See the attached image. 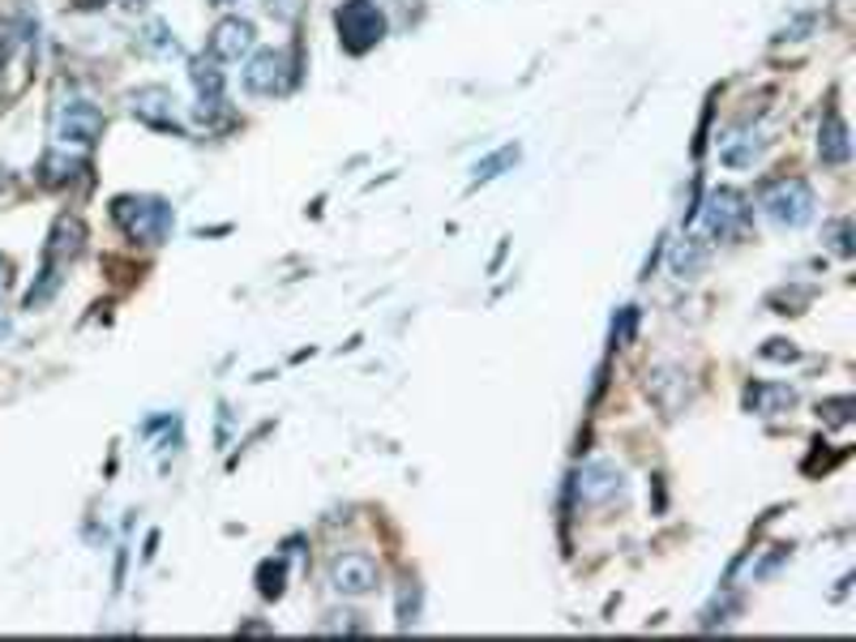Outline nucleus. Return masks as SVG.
<instances>
[{
  "label": "nucleus",
  "mask_w": 856,
  "mask_h": 642,
  "mask_svg": "<svg viewBox=\"0 0 856 642\" xmlns=\"http://www.w3.org/2000/svg\"><path fill=\"white\" fill-rule=\"evenodd\" d=\"M86 249V224L78 215H56L52 231H48V245H43V266H39V279L30 287L27 296V308H43L52 300L56 292H60V283H65V270H69V261H78Z\"/></svg>",
  "instance_id": "1"
},
{
  "label": "nucleus",
  "mask_w": 856,
  "mask_h": 642,
  "mask_svg": "<svg viewBox=\"0 0 856 642\" xmlns=\"http://www.w3.org/2000/svg\"><path fill=\"white\" fill-rule=\"evenodd\" d=\"M111 224L120 227L134 245H164L167 236H171V227H176V210H171V201L155 194H120L111 201Z\"/></svg>",
  "instance_id": "2"
},
{
  "label": "nucleus",
  "mask_w": 856,
  "mask_h": 642,
  "mask_svg": "<svg viewBox=\"0 0 856 642\" xmlns=\"http://www.w3.org/2000/svg\"><path fill=\"white\" fill-rule=\"evenodd\" d=\"M334 30L347 57H364L386 39V13L377 9V0H343L334 9Z\"/></svg>",
  "instance_id": "3"
},
{
  "label": "nucleus",
  "mask_w": 856,
  "mask_h": 642,
  "mask_svg": "<svg viewBox=\"0 0 856 642\" xmlns=\"http://www.w3.org/2000/svg\"><path fill=\"white\" fill-rule=\"evenodd\" d=\"M296 82H301V60H296V48H292V52H283V48H266V52H253L249 65H245V90H249V95H262V99L287 95Z\"/></svg>",
  "instance_id": "4"
},
{
  "label": "nucleus",
  "mask_w": 856,
  "mask_h": 642,
  "mask_svg": "<svg viewBox=\"0 0 856 642\" xmlns=\"http://www.w3.org/2000/svg\"><path fill=\"white\" fill-rule=\"evenodd\" d=\"M758 206H762V215L779 227H805L814 219V189L805 185L801 176H779L771 180L762 197H758Z\"/></svg>",
  "instance_id": "5"
},
{
  "label": "nucleus",
  "mask_w": 856,
  "mask_h": 642,
  "mask_svg": "<svg viewBox=\"0 0 856 642\" xmlns=\"http://www.w3.org/2000/svg\"><path fill=\"white\" fill-rule=\"evenodd\" d=\"M52 129L60 146H95L104 138V112L86 95H69L56 103Z\"/></svg>",
  "instance_id": "6"
},
{
  "label": "nucleus",
  "mask_w": 856,
  "mask_h": 642,
  "mask_svg": "<svg viewBox=\"0 0 856 642\" xmlns=\"http://www.w3.org/2000/svg\"><path fill=\"white\" fill-rule=\"evenodd\" d=\"M749 215H754V206L746 201V194L711 189L707 206H702V227H707L711 240H737V236H746Z\"/></svg>",
  "instance_id": "7"
},
{
  "label": "nucleus",
  "mask_w": 856,
  "mask_h": 642,
  "mask_svg": "<svg viewBox=\"0 0 856 642\" xmlns=\"http://www.w3.org/2000/svg\"><path fill=\"white\" fill-rule=\"evenodd\" d=\"M129 112L138 116L141 125L159 129V134H185L180 112H176V95L167 86H138L129 95Z\"/></svg>",
  "instance_id": "8"
},
{
  "label": "nucleus",
  "mask_w": 856,
  "mask_h": 642,
  "mask_svg": "<svg viewBox=\"0 0 856 642\" xmlns=\"http://www.w3.org/2000/svg\"><path fill=\"white\" fill-rule=\"evenodd\" d=\"M189 78H194L197 90V120L201 125H215L223 116V69L215 57H194L189 60Z\"/></svg>",
  "instance_id": "9"
},
{
  "label": "nucleus",
  "mask_w": 856,
  "mask_h": 642,
  "mask_svg": "<svg viewBox=\"0 0 856 642\" xmlns=\"http://www.w3.org/2000/svg\"><path fill=\"white\" fill-rule=\"evenodd\" d=\"M377 561L368 553H338L331 561V586L338 595H368L377 586Z\"/></svg>",
  "instance_id": "10"
},
{
  "label": "nucleus",
  "mask_w": 856,
  "mask_h": 642,
  "mask_svg": "<svg viewBox=\"0 0 856 642\" xmlns=\"http://www.w3.org/2000/svg\"><path fill=\"white\" fill-rule=\"evenodd\" d=\"M257 43V30L249 18H223L219 27L210 30V57L215 60H240L253 52Z\"/></svg>",
  "instance_id": "11"
},
{
  "label": "nucleus",
  "mask_w": 856,
  "mask_h": 642,
  "mask_svg": "<svg viewBox=\"0 0 856 642\" xmlns=\"http://www.w3.org/2000/svg\"><path fill=\"white\" fill-rule=\"evenodd\" d=\"M579 497L587 505H600V502H612V497H621L626 493V480L617 467H608V463H591V467H582L579 475Z\"/></svg>",
  "instance_id": "12"
},
{
  "label": "nucleus",
  "mask_w": 856,
  "mask_h": 642,
  "mask_svg": "<svg viewBox=\"0 0 856 642\" xmlns=\"http://www.w3.org/2000/svg\"><path fill=\"white\" fill-rule=\"evenodd\" d=\"M818 155H823V164H830V168H844V164L853 159L848 125H844V116L835 112V108H827L823 125H818Z\"/></svg>",
  "instance_id": "13"
},
{
  "label": "nucleus",
  "mask_w": 856,
  "mask_h": 642,
  "mask_svg": "<svg viewBox=\"0 0 856 642\" xmlns=\"http://www.w3.org/2000/svg\"><path fill=\"white\" fill-rule=\"evenodd\" d=\"M82 171H86V159L69 155V150H48V155L39 159L35 176H39V185H43V189H60V185H69V180H73V176H82Z\"/></svg>",
  "instance_id": "14"
},
{
  "label": "nucleus",
  "mask_w": 856,
  "mask_h": 642,
  "mask_svg": "<svg viewBox=\"0 0 856 642\" xmlns=\"http://www.w3.org/2000/svg\"><path fill=\"white\" fill-rule=\"evenodd\" d=\"M746 403L758 416H779V412H788L797 403V391L793 386H749Z\"/></svg>",
  "instance_id": "15"
},
{
  "label": "nucleus",
  "mask_w": 856,
  "mask_h": 642,
  "mask_svg": "<svg viewBox=\"0 0 856 642\" xmlns=\"http://www.w3.org/2000/svg\"><path fill=\"white\" fill-rule=\"evenodd\" d=\"M519 155H523L519 146H501V150H493L489 159H480V164H475V176H471V189H475V185H489V180H498L501 171L519 164Z\"/></svg>",
  "instance_id": "16"
},
{
  "label": "nucleus",
  "mask_w": 856,
  "mask_h": 642,
  "mask_svg": "<svg viewBox=\"0 0 856 642\" xmlns=\"http://www.w3.org/2000/svg\"><path fill=\"white\" fill-rule=\"evenodd\" d=\"M138 48L141 52H150V57H171V52H180V43L171 39V30L164 22H146L138 34Z\"/></svg>",
  "instance_id": "17"
},
{
  "label": "nucleus",
  "mask_w": 856,
  "mask_h": 642,
  "mask_svg": "<svg viewBox=\"0 0 856 642\" xmlns=\"http://www.w3.org/2000/svg\"><path fill=\"white\" fill-rule=\"evenodd\" d=\"M283 583H287V565L283 557H266L257 565V591L266 595V600H278L283 595Z\"/></svg>",
  "instance_id": "18"
},
{
  "label": "nucleus",
  "mask_w": 856,
  "mask_h": 642,
  "mask_svg": "<svg viewBox=\"0 0 856 642\" xmlns=\"http://www.w3.org/2000/svg\"><path fill=\"white\" fill-rule=\"evenodd\" d=\"M818 419H827L830 428H844V424H853V394H839V398H827V403H818Z\"/></svg>",
  "instance_id": "19"
},
{
  "label": "nucleus",
  "mask_w": 856,
  "mask_h": 642,
  "mask_svg": "<svg viewBox=\"0 0 856 642\" xmlns=\"http://www.w3.org/2000/svg\"><path fill=\"white\" fill-rule=\"evenodd\" d=\"M634 330H638V308L634 305L617 308V317H612V347H626V343L634 338Z\"/></svg>",
  "instance_id": "20"
},
{
  "label": "nucleus",
  "mask_w": 856,
  "mask_h": 642,
  "mask_svg": "<svg viewBox=\"0 0 856 642\" xmlns=\"http://www.w3.org/2000/svg\"><path fill=\"white\" fill-rule=\"evenodd\" d=\"M415 616H420V583H403V591H399V625L407 630V625H415Z\"/></svg>",
  "instance_id": "21"
},
{
  "label": "nucleus",
  "mask_w": 856,
  "mask_h": 642,
  "mask_svg": "<svg viewBox=\"0 0 856 642\" xmlns=\"http://www.w3.org/2000/svg\"><path fill=\"white\" fill-rule=\"evenodd\" d=\"M848 236H853V224H848V219H835V224L827 227L830 249L839 253V257H853V240H848Z\"/></svg>",
  "instance_id": "22"
},
{
  "label": "nucleus",
  "mask_w": 856,
  "mask_h": 642,
  "mask_svg": "<svg viewBox=\"0 0 856 642\" xmlns=\"http://www.w3.org/2000/svg\"><path fill=\"white\" fill-rule=\"evenodd\" d=\"M266 4V13L278 18V22H296L304 13V0H262Z\"/></svg>",
  "instance_id": "23"
},
{
  "label": "nucleus",
  "mask_w": 856,
  "mask_h": 642,
  "mask_svg": "<svg viewBox=\"0 0 856 642\" xmlns=\"http://www.w3.org/2000/svg\"><path fill=\"white\" fill-rule=\"evenodd\" d=\"M762 356H771V360H797V347H779V338H771V347H762Z\"/></svg>",
  "instance_id": "24"
},
{
  "label": "nucleus",
  "mask_w": 856,
  "mask_h": 642,
  "mask_svg": "<svg viewBox=\"0 0 856 642\" xmlns=\"http://www.w3.org/2000/svg\"><path fill=\"white\" fill-rule=\"evenodd\" d=\"M4 292H9V257L0 253V300H4Z\"/></svg>",
  "instance_id": "25"
},
{
  "label": "nucleus",
  "mask_w": 856,
  "mask_h": 642,
  "mask_svg": "<svg viewBox=\"0 0 856 642\" xmlns=\"http://www.w3.org/2000/svg\"><path fill=\"white\" fill-rule=\"evenodd\" d=\"M108 0H78V9H104Z\"/></svg>",
  "instance_id": "26"
},
{
  "label": "nucleus",
  "mask_w": 856,
  "mask_h": 642,
  "mask_svg": "<svg viewBox=\"0 0 856 642\" xmlns=\"http://www.w3.org/2000/svg\"><path fill=\"white\" fill-rule=\"evenodd\" d=\"M215 4H232V0H215Z\"/></svg>",
  "instance_id": "27"
}]
</instances>
